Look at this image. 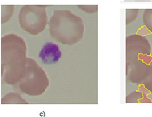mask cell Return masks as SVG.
I'll use <instances>...</instances> for the list:
<instances>
[{"instance_id": "cell-6", "label": "cell", "mask_w": 152, "mask_h": 117, "mask_svg": "<svg viewBox=\"0 0 152 117\" xmlns=\"http://www.w3.org/2000/svg\"><path fill=\"white\" fill-rule=\"evenodd\" d=\"M1 104H28V102L22 98L21 95L17 93L11 92L7 94L1 99Z\"/></svg>"}, {"instance_id": "cell-3", "label": "cell", "mask_w": 152, "mask_h": 117, "mask_svg": "<svg viewBox=\"0 0 152 117\" xmlns=\"http://www.w3.org/2000/svg\"><path fill=\"white\" fill-rule=\"evenodd\" d=\"M19 23L23 30L32 35L42 32L48 23L45 6L26 5L21 9Z\"/></svg>"}, {"instance_id": "cell-4", "label": "cell", "mask_w": 152, "mask_h": 117, "mask_svg": "<svg viewBox=\"0 0 152 117\" xmlns=\"http://www.w3.org/2000/svg\"><path fill=\"white\" fill-rule=\"evenodd\" d=\"M1 69L15 64L26 57L27 47L18 35L9 34L1 38Z\"/></svg>"}, {"instance_id": "cell-2", "label": "cell", "mask_w": 152, "mask_h": 117, "mask_svg": "<svg viewBox=\"0 0 152 117\" xmlns=\"http://www.w3.org/2000/svg\"><path fill=\"white\" fill-rule=\"evenodd\" d=\"M13 85L14 88L22 94L32 96L41 95L49 86L50 80L43 68L36 61L26 57Z\"/></svg>"}, {"instance_id": "cell-8", "label": "cell", "mask_w": 152, "mask_h": 117, "mask_svg": "<svg viewBox=\"0 0 152 117\" xmlns=\"http://www.w3.org/2000/svg\"><path fill=\"white\" fill-rule=\"evenodd\" d=\"M79 7L87 13H94L97 11V6H79Z\"/></svg>"}, {"instance_id": "cell-7", "label": "cell", "mask_w": 152, "mask_h": 117, "mask_svg": "<svg viewBox=\"0 0 152 117\" xmlns=\"http://www.w3.org/2000/svg\"><path fill=\"white\" fill-rule=\"evenodd\" d=\"M14 11V6H4L2 8V16H1V23H7L10 19Z\"/></svg>"}, {"instance_id": "cell-1", "label": "cell", "mask_w": 152, "mask_h": 117, "mask_svg": "<svg viewBox=\"0 0 152 117\" xmlns=\"http://www.w3.org/2000/svg\"><path fill=\"white\" fill-rule=\"evenodd\" d=\"M49 25L51 37L64 45L76 44L83 37V21L70 10H55Z\"/></svg>"}, {"instance_id": "cell-5", "label": "cell", "mask_w": 152, "mask_h": 117, "mask_svg": "<svg viewBox=\"0 0 152 117\" xmlns=\"http://www.w3.org/2000/svg\"><path fill=\"white\" fill-rule=\"evenodd\" d=\"M61 56L62 53L58 45L52 42L46 43L40 51L39 55V57L45 65H51L58 62Z\"/></svg>"}]
</instances>
